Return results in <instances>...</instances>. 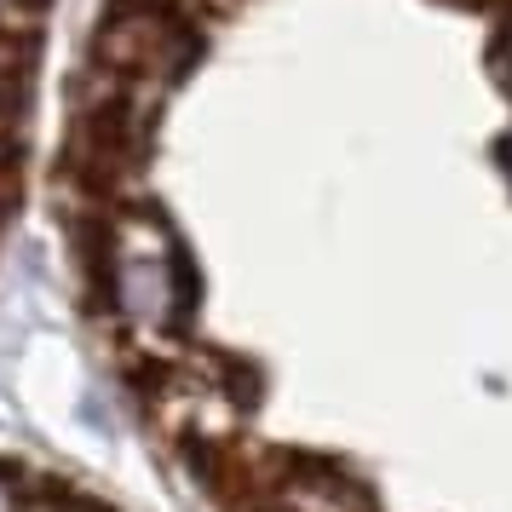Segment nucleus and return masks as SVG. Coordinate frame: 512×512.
Here are the masks:
<instances>
[{
  "mask_svg": "<svg viewBox=\"0 0 512 512\" xmlns=\"http://www.w3.org/2000/svg\"><path fill=\"white\" fill-rule=\"evenodd\" d=\"M104 300L127 328L139 334H179L196 311V277L179 248V236L167 231L156 213H127L110 219L104 259H98Z\"/></svg>",
  "mask_w": 512,
  "mask_h": 512,
  "instance_id": "nucleus-1",
  "label": "nucleus"
},
{
  "mask_svg": "<svg viewBox=\"0 0 512 512\" xmlns=\"http://www.w3.org/2000/svg\"><path fill=\"white\" fill-rule=\"evenodd\" d=\"M202 58V29L144 0H116L93 35V70L133 87H173Z\"/></svg>",
  "mask_w": 512,
  "mask_h": 512,
  "instance_id": "nucleus-2",
  "label": "nucleus"
},
{
  "mask_svg": "<svg viewBox=\"0 0 512 512\" xmlns=\"http://www.w3.org/2000/svg\"><path fill=\"white\" fill-rule=\"evenodd\" d=\"M489 75H495V81L512 93V18L495 29V47H489Z\"/></svg>",
  "mask_w": 512,
  "mask_h": 512,
  "instance_id": "nucleus-3",
  "label": "nucleus"
},
{
  "mask_svg": "<svg viewBox=\"0 0 512 512\" xmlns=\"http://www.w3.org/2000/svg\"><path fill=\"white\" fill-rule=\"evenodd\" d=\"M0 512H24V501H18V484H12V472H0Z\"/></svg>",
  "mask_w": 512,
  "mask_h": 512,
  "instance_id": "nucleus-4",
  "label": "nucleus"
},
{
  "mask_svg": "<svg viewBox=\"0 0 512 512\" xmlns=\"http://www.w3.org/2000/svg\"><path fill=\"white\" fill-rule=\"evenodd\" d=\"M6 219H12V185H0V231H6Z\"/></svg>",
  "mask_w": 512,
  "mask_h": 512,
  "instance_id": "nucleus-5",
  "label": "nucleus"
},
{
  "mask_svg": "<svg viewBox=\"0 0 512 512\" xmlns=\"http://www.w3.org/2000/svg\"><path fill=\"white\" fill-rule=\"evenodd\" d=\"M501 162H507V173H512V133L501 139Z\"/></svg>",
  "mask_w": 512,
  "mask_h": 512,
  "instance_id": "nucleus-6",
  "label": "nucleus"
},
{
  "mask_svg": "<svg viewBox=\"0 0 512 512\" xmlns=\"http://www.w3.org/2000/svg\"><path fill=\"white\" fill-rule=\"evenodd\" d=\"M12 6H18V0H0V18H12Z\"/></svg>",
  "mask_w": 512,
  "mask_h": 512,
  "instance_id": "nucleus-7",
  "label": "nucleus"
}]
</instances>
